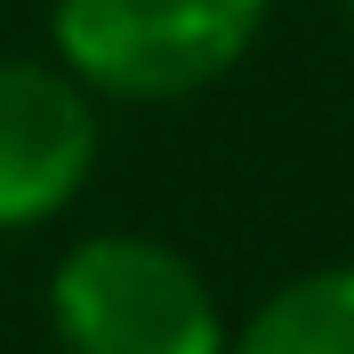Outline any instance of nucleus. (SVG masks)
<instances>
[{"mask_svg": "<svg viewBox=\"0 0 354 354\" xmlns=\"http://www.w3.org/2000/svg\"><path fill=\"white\" fill-rule=\"evenodd\" d=\"M65 354H225L218 290L153 234H88L48 282Z\"/></svg>", "mask_w": 354, "mask_h": 354, "instance_id": "nucleus-1", "label": "nucleus"}, {"mask_svg": "<svg viewBox=\"0 0 354 354\" xmlns=\"http://www.w3.org/2000/svg\"><path fill=\"white\" fill-rule=\"evenodd\" d=\"M266 0H57V65L97 97H194L250 57Z\"/></svg>", "mask_w": 354, "mask_h": 354, "instance_id": "nucleus-2", "label": "nucleus"}, {"mask_svg": "<svg viewBox=\"0 0 354 354\" xmlns=\"http://www.w3.org/2000/svg\"><path fill=\"white\" fill-rule=\"evenodd\" d=\"M97 169L88 81L41 57H0V234L57 218Z\"/></svg>", "mask_w": 354, "mask_h": 354, "instance_id": "nucleus-3", "label": "nucleus"}, {"mask_svg": "<svg viewBox=\"0 0 354 354\" xmlns=\"http://www.w3.org/2000/svg\"><path fill=\"white\" fill-rule=\"evenodd\" d=\"M225 354H354V266H314L282 282L225 338Z\"/></svg>", "mask_w": 354, "mask_h": 354, "instance_id": "nucleus-4", "label": "nucleus"}, {"mask_svg": "<svg viewBox=\"0 0 354 354\" xmlns=\"http://www.w3.org/2000/svg\"><path fill=\"white\" fill-rule=\"evenodd\" d=\"M346 8H354V0H346Z\"/></svg>", "mask_w": 354, "mask_h": 354, "instance_id": "nucleus-5", "label": "nucleus"}]
</instances>
